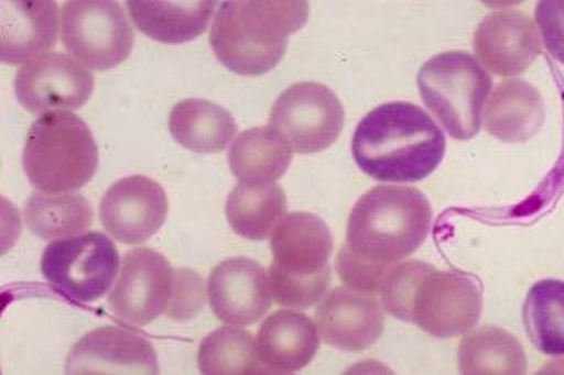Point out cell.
<instances>
[{
	"label": "cell",
	"instance_id": "21",
	"mask_svg": "<svg viewBox=\"0 0 564 375\" xmlns=\"http://www.w3.org/2000/svg\"><path fill=\"white\" fill-rule=\"evenodd\" d=\"M543 123L545 103L541 92L521 79L499 82L484 111L487 133L511 144L534 137Z\"/></svg>",
	"mask_w": 564,
	"mask_h": 375
},
{
	"label": "cell",
	"instance_id": "12",
	"mask_svg": "<svg viewBox=\"0 0 564 375\" xmlns=\"http://www.w3.org/2000/svg\"><path fill=\"white\" fill-rule=\"evenodd\" d=\"M99 217L115 241L139 245L152 239L165 224L169 197L151 177H123L107 190L100 201Z\"/></svg>",
	"mask_w": 564,
	"mask_h": 375
},
{
	"label": "cell",
	"instance_id": "7",
	"mask_svg": "<svg viewBox=\"0 0 564 375\" xmlns=\"http://www.w3.org/2000/svg\"><path fill=\"white\" fill-rule=\"evenodd\" d=\"M62 43L86 68L107 71L123 64L134 47L127 13L113 0H69L62 7Z\"/></svg>",
	"mask_w": 564,
	"mask_h": 375
},
{
	"label": "cell",
	"instance_id": "6",
	"mask_svg": "<svg viewBox=\"0 0 564 375\" xmlns=\"http://www.w3.org/2000/svg\"><path fill=\"white\" fill-rule=\"evenodd\" d=\"M120 267L117 245L100 231L48 243L41 258L45 280L78 304L102 298L117 280Z\"/></svg>",
	"mask_w": 564,
	"mask_h": 375
},
{
	"label": "cell",
	"instance_id": "32",
	"mask_svg": "<svg viewBox=\"0 0 564 375\" xmlns=\"http://www.w3.org/2000/svg\"><path fill=\"white\" fill-rule=\"evenodd\" d=\"M535 22L546 51L564 65V0H542L535 9Z\"/></svg>",
	"mask_w": 564,
	"mask_h": 375
},
{
	"label": "cell",
	"instance_id": "11",
	"mask_svg": "<svg viewBox=\"0 0 564 375\" xmlns=\"http://www.w3.org/2000/svg\"><path fill=\"white\" fill-rule=\"evenodd\" d=\"M93 73L68 55L48 52L17 71L15 96L33 114L78 110L94 92Z\"/></svg>",
	"mask_w": 564,
	"mask_h": 375
},
{
	"label": "cell",
	"instance_id": "8",
	"mask_svg": "<svg viewBox=\"0 0 564 375\" xmlns=\"http://www.w3.org/2000/svg\"><path fill=\"white\" fill-rule=\"evenodd\" d=\"M482 315V287L476 277L426 265L414 283L409 319L437 339L468 333Z\"/></svg>",
	"mask_w": 564,
	"mask_h": 375
},
{
	"label": "cell",
	"instance_id": "3",
	"mask_svg": "<svg viewBox=\"0 0 564 375\" xmlns=\"http://www.w3.org/2000/svg\"><path fill=\"white\" fill-rule=\"evenodd\" d=\"M431 222L433 208L420 190L372 187L348 217L346 245L369 263L395 265L426 242Z\"/></svg>",
	"mask_w": 564,
	"mask_h": 375
},
{
	"label": "cell",
	"instance_id": "2",
	"mask_svg": "<svg viewBox=\"0 0 564 375\" xmlns=\"http://www.w3.org/2000/svg\"><path fill=\"white\" fill-rule=\"evenodd\" d=\"M304 0H228L219 5L210 44L229 71L261 76L281 64L289 37L305 26Z\"/></svg>",
	"mask_w": 564,
	"mask_h": 375
},
{
	"label": "cell",
	"instance_id": "28",
	"mask_svg": "<svg viewBox=\"0 0 564 375\" xmlns=\"http://www.w3.org/2000/svg\"><path fill=\"white\" fill-rule=\"evenodd\" d=\"M198 370L205 375L264 374L257 340L238 326L219 328L202 340Z\"/></svg>",
	"mask_w": 564,
	"mask_h": 375
},
{
	"label": "cell",
	"instance_id": "20",
	"mask_svg": "<svg viewBox=\"0 0 564 375\" xmlns=\"http://www.w3.org/2000/svg\"><path fill=\"white\" fill-rule=\"evenodd\" d=\"M134 26L152 40L165 44H184L197 40L214 16V0H128Z\"/></svg>",
	"mask_w": 564,
	"mask_h": 375
},
{
	"label": "cell",
	"instance_id": "29",
	"mask_svg": "<svg viewBox=\"0 0 564 375\" xmlns=\"http://www.w3.org/2000/svg\"><path fill=\"white\" fill-rule=\"evenodd\" d=\"M271 294L273 300L282 308L308 309L322 304L330 286V266L312 274V276H297L281 271L280 267L270 266Z\"/></svg>",
	"mask_w": 564,
	"mask_h": 375
},
{
	"label": "cell",
	"instance_id": "31",
	"mask_svg": "<svg viewBox=\"0 0 564 375\" xmlns=\"http://www.w3.org/2000/svg\"><path fill=\"white\" fill-rule=\"evenodd\" d=\"M205 305L204 280L196 271L177 269L174 273L172 300L166 316L173 321H189L196 318Z\"/></svg>",
	"mask_w": 564,
	"mask_h": 375
},
{
	"label": "cell",
	"instance_id": "22",
	"mask_svg": "<svg viewBox=\"0 0 564 375\" xmlns=\"http://www.w3.org/2000/svg\"><path fill=\"white\" fill-rule=\"evenodd\" d=\"M170 134L181 147L196 154L226 151L238 134L232 114L217 103L204 99H186L170 113Z\"/></svg>",
	"mask_w": 564,
	"mask_h": 375
},
{
	"label": "cell",
	"instance_id": "5",
	"mask_svg": "<svg viewBox=\"0 0 564 375\" xmlns=\"http://www.w3.org/2000/svg\"><path fill=\"white\" fill-rule=\"evenodd\" d=\"M492 86V76L468 52H442L417 73L423 102L456 141L479 134L484 103Z\"/></svg>",
	"mask_w": 564,
	"mask_h": 375
},
{
	"label": "cell",
	"instance_id": "19",
	"mask_svg": "<svg viewBox=\"0 0 564 375\" xmlns=\"http://www.w3.org/2000/svg\"><path fill=\"white\" fill-rule=\"evenodd\" d=\"M273 266L297 276H312L329 266L333 234L322 218L312 213L288 214L271 238Z\"/></svg>",
	"mask_w": 564,
	"mask_h": 375
},
{
	"label": "cell",
	"instance_id": "17",
	"mask_svg": "<svg viewBox=\"0 0 564 375\" xmlns=\"http://www.w3.org/2000/svg\"><path fill=\"white\" fill-rule=\"evenodd\" d=\"M319 349L315 322L302 312L280 309L264 319L257 350L264 374H294L312 363Z\"/></svg>",
	"mask_w": 564,
	"mask_h": 375
},
{
	"label": "cell",
	"instance_id": "4",
	"mask_svg": "<svg viewBox=\"0 0 564 375\" xmlns=\"http://www.w3.org/2000/svg\"><path fill=\"white\" fill-rule=\"evenodd\" d=\"M99 168L93 131L72 111H51L31 124L23 147V169L34 189L76 192Z\"/></svg>",
	"mask_w": 564,
	"mask_h": 375
},
{
	"label": "cell",
	"instance_id": "26",
	"mask_svg": "<svg viewBox=\"0 0 564 375\" xmlns=\"http://www.w3.org/2000/svg\"><path fill=\"white\" fill-rule=\"evenodd\" d=\"M458 367L465 375H521L528 371V357L517 337L486 326L459 343Z\"/></svg>",
	"mask_w": 564,
	"mask_h": 375
},
{
	"label": "cell",
	"instance_id": "9",
	"mask_svg": "<svg viewBox=\"0 0 564 375\" xmlns=\"http://www.w3.org/2000/svg\"><path fill=\"white\" fill-rule=\"evenodd\" d=\"M346 111L339 97L319 82H299L278 97L270 126L297 154H318L336 144Z\"/></svg>",
	"mask_w": 564,
	"mask_h": 375
},
{
	"label": "cell",
	"instance_id": "14",
	"mask_svg": "<svg viewBox=\"0 0 564 375\" xmlns=\"http://www.w3.org/2000/svg\"><path fill=\"white\" fill-rule=\"evenodd\" d=\"M315 319L325 343L348 353L371 349L384 332V308L376 295L347 286L323 298Z\"/></svg>",
	"mask_w": 564,
	"mask_h": 375
},
{
	"label": "cell",
	"instance_id": "18",
	"mask_svg": "<svg viewBox=\"0 0 564 375\" xmlns=\"http://www.w3.org/2000/svg\"><path fill=\"white\" fill-rule=\"evenodd\" d=\"M58 7L54 0L2 2L0 58L10 67L48 54L57 44Z\"/></svg>",
	"mask_w": 564,
	"mask_h": 375
},
{
	"label": "cell",
	"instance_id": "23",
	"mask_svg": "<svg viewBox=\"0 0 564 375\" xmlns=\"http://www.w3.org/2000/svg\"><path fill=\"white\" fill-rule=\"evenodd\" d=\"M288 213V199L276 183L236 184L226 201V220L247 241H267Z\"/></svg>",
	"mask_w": 564,
	"mask_h": 375
},
{
	"label": "cell",
	"instance_id": "15",
	"mask_svg": "<svg viewBox=\"0 0 564 375\" xmlns=\"http://www.w3.org/2000/svg\"><path fill=\"white\" fill-rule=\"evenodd\" d=\"M69 375L159 374V357L152 343L124 329H96L75 343L66 357Z\"/></svg>",
	"mask_w": 564,
	"mask_h": 375
},
{
	"label": "cell",
	"instance_id": "13",
	"mask_svg": "<svg viewBox=\"0 0 564 375\" xmlns=\"http://www.w3.org/2000/svg\"><path fill=\"white\" fill-rule=\"evenodd\" d=\"M208 300L214 315L226 326L256 324L273 307L270 276L256 260H225L208 277Z\"/></svg>",
	"mask_w": 564,
	"mask_h": 375
},
{
	"label": "cell",
	"instance_id": "16",
	"mask_svg": "<svg viewBox=\"0 0 564 375\" xmlns=\"http://www.w3.org/2000/svg\"><path fill=\"white\" fill-rule=\"evenodd\" d=\"M476 60L494 75L517 76L541 55L538 26L525 13L501 10L480 22L473 40Z\"/></svg>",
	"mask_w": 564,
	"mask_h": 375
},
{
	"label": "cell",
	"instance_id": "30",
	"mask_svg": "<svg viewBox=\"0 0 564 375\" xmlns=\"http://www.w3.org/2000/svg\"><path fill=\"white\" fill-rule=\"evenodd\" d=\"M391 266L369 263L350 252L347 245L339 250L336 258L337 274L347 287L375 295L381 290L382 280Z\"/></svg>",
	"mask_w": 564,
	"mask_h": 375
},
{
	"label": "cell",
	"instance_id": "27",
	"mask_svg": "<svg viewBox=\"0 0 564 375\" xmlns=\"http://www.w3.org/2000/svg\"><path fill=\"white\" fill-rule=\"evenodd\" d=\"M522 321L532 345L545 356H564V283L543 279L531 287Z\"/></svg>",
	"mask_w": 564,
	"mask_h": 375
},
{
	"label": "cell",
	"instance_id": "24",
	"mask_svg": "<svg viewBox=\"0 0 564 375\" xmlns=\"http://www.w3.org/2000/svg\"><path fill=\"white\" fill-rule=\"evenodd\" d=\"M291 162L292 148L271 126L243 131L229 147V168L243 184L276 183Z\"/></svg>",
	"mask_w": 564,
	"mask_h": 375
},
{
	"label": "cell",
	"instance_id": "25",
	"mask_svg": "<svg viewBox=\"0 0 564 375\" xmlns=\"http://www.w3.org/2000/svg\"><path fill=\"white\" fill-rule=\"evenodd\" d=\"M31 234L43 241H61L85 234L93 225V205L83 194H31L23 208Z\"/></svg>",
	"mask_w": 564,
	"mask_h": 375
},
{
	"label": "cell",
	"instance_id": "10",
	"mask_svg": "<svg viewBox=\"0 0 564 375\" xmlns=\"http://www.w3.org/2000/svg\"><path fill=\"white\" fill-rule=\"evenodd\" d=\"M172 263L148 246L124 255L120 276L109 295V307L127 324L149 326L166 312L172 300Z\"/></svg>",
	"mask_w": 564,
	"mask_h": 375
},
{
	"label": "cell",
	"instance_id": "1",
	"mask_svg": "<svg viewBox=\"0 0 564 375\" xmlns=\"http://www.w3.org/2000/svg\"><path fill=\"white\" fill-rule=\"evenodd\" d=\"M445 151L441 128L409 102H389L369 111L351 141L358 168L379 183H420L438 168Z\"/></svg>",
	"mask_w": 564,
	"mask_h": 375
}]
</instances>
